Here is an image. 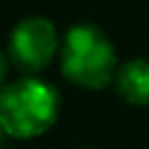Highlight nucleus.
I'll return each instance as SVG.
<instances>
[{
    "instance_id": "obj_1",
    "label": "nucleus",
    "mask_w": 149,
    "mask_h": 149,
    "mask_svg": "<svg viewBox=\"0 0 149 149\" xmlns=\"http://www.w3.org/2000/svg\"><path fill=\"white\" fill-rule=\"evenodd\" d=\"M58 112L61 95L44 79L26 74L0 91V123L9 137H40L56 123Z\"/></svg>"
},
{
    "instance_id": "obj_3",
    "label": "nucleus",
    "mask_w": 149,
    "mask_h": 149,
    "mask_svg": "<svg viewBox=\"0 0 149 149\" xmlns=\"http://www.w3.org/2000/svg\"><path fill=\"white\" fill-rule=\"evenodd\" d=\"M58 49L61 37L56 26L44 16H28L19 21L9 35L7 58L19 72L35 77L54 61Z\"/></svg>"
},
{
    "instance_id": "obj_4",
    "label": "nucleus",
    "mask_w": 149,
    "mask_h": 149,
    "mask_svg": "<svg viewBox=\"0 0 149 149\" xmlns=\"http://www.w3.org/2000/svg\"><path fill=\"white\" fill-rule=\"evenodd\" d=\"M114 86L126 102L147 107L149 105V61L133 58L121 63L114 74Z\"/></svg>"
},
{
    "instance_id": "obj_5",
    "label": "nucleus",
    "mask_w": 149,
    "mask_h": 149,
    "mask_svg": "<svg viewBox=\"0 0 149 149\" xmlns=\"http://www.w3.org/2000/svg\"><path fill=\"white\" fill-rule=\"evenodd\" d=\"M7 68H9V58L0 51V91L7 86Z\"/></svg>"
},
{
    "instance_id": "obj_2",
    "label": "nucleus",
    "mask_w": 149,
    "mask_h": 149,
    "mask_svg": "<svg viewBox=\"0 0 149 149\" xmlns=\"http://www.w3.org/2000/svg\"><path fill=\"white\" fill-rule=\"evenodd\" d=\"M61 68L72 84L95 91L114 81L119 61L114 44L98 26L77 23L61 42Z\"/></svg>"
},
{
    "instance_id": "obj_6",
    "label": "nucleus",
    "mask_w": 149,
    "mask_h": 149,
    "mask_svg": "<svg viewBox=\"0 0 149 149\" xmlns=\"http://www.w3.org/2000/svg\"><path fill=\"white\" fill-rule=\"evenodd\" d=\"M5 135H7V133H5V128H2V123H0V149H2V142H5Z\"/></svg>"
}]
</instances>
